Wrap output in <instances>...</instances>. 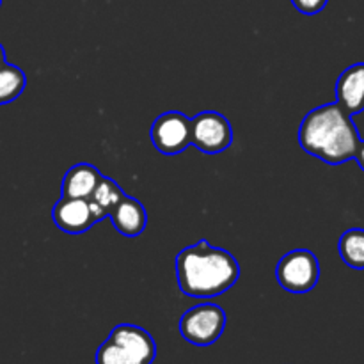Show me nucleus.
<instances>
[{
	"label": "nucleus",
	"mask_w": 364,
	"mask_h": 364,
	"mask_svg": "<svg viewBox=\"0 0 364 364\" xmlns=\"http://www.w3.org/2000/svg\"><path fill=\"white\" fill-rule=\"evenodd\" d=\"M361 141L352 116L336 102L309 110L299 128L301 148L331 166L354 160Z\"/></svg>",
	"instance_id": "1"
},
{
	"label": "nucleus",
	"mask_w": 364,
	"mask_h": 364,
	"mask_svg": "<svg viewBox=\"0 0 364 364\" xmlns=\"http://www.w3.org/2000/svg\"><path fill=\"white\" fill-rule=\"evenodd\" d=\"M176 277L178 287L187 297L213 299L237 283L240 267L226 249L199 240L176 256Z\"/></svg>",
	"instance_id": "2"
},
{
	"label": "nucleus",
	"mask_w": 364,
	"mask_h": 364,
	"mask_svg": "<svg viewBox=\"0 0 364 364\" xmlns=\"http://www.w3.org/2000/svg\"><path fill=\"white\" fill-rule=\"evenodd\" d=\"M156 358V343L151 334L139 326L121 323L114 327L96 350V364H151Z\"/></svg>",
	"instance_id": "3"
},
{
	"label": "nucleus",
	"mask_w": 364,
	"mask_h": 364,
	"mask_svg": "<svg viewBox=\"0 0 364 364\" xmlns=\"http://www.w3.org/2000/svg\"><path fill=\"white\" fill-rule=\"evenodd\" d=\"M276 277L279 287L290 294H308L320 279L318 258L308 249L287 252L277 263Z\"/></svg>",
	"instance_id": "4"
},
{
	"label": "nucleus",
	"mask_w": 364,
	"mask_h": 364,
	"mask_svg": "<svg viewBox=\"0 0 364 364\" xmlns=\"http://www.w3.org/2000/svg\"><path fill=\"white\" fill-rule=\"evenodd\" d=\"M226 329V313L217 304H199L185 311L180 320V334L196 347H210Z\"/></svg>",
	"instance_id": "5"
},
{
	"label": "nucleus",
	"mask_w": 364,
	"mask_h": 364,
	"mask_svg": "<svg viewBox=\"0 0 364 364\" xmlns=\"http://www.w3.org/2000/svg\"><path fill=\"white\" fill-rule=\"evenodd\" d=\"M233 142V128L223 114L206 110L191 119V144L205 155H219Z\"/></svg>",
	"instance_id": "6"
},
{
	"label": "nucleus",
	"mask_w": 364,
	"mask_h": 364,
	"mask_svg": "<svg viewBox=\"0 0 364 364\" xmlns=\"http://www.w3.org/2000/svg\"><path fill=\"white\" fill-rule=\"evenodd\" d=\"M149 137L162 155H180L191 146V117L176 110L162 114L151 124Z\"/></svg>",
	"instance_id": "7"
},
{
	"label": "nucleus",
	"mask_w": 364,
	"mask_h": 364,
	"mask_svg": "<svg viewBox=\"0 0 364 364\" xmlns=\"http://www.w3.org/2000/svg\"><path fill=\"white\" fill-rule=\"evenodd\" d=\"M52 219L60 231L70 235L85 233L96 224L87 199L60 198L53 206Z\"/></svg>",
	"instance_id": "8"
},
{
	"label": "nucleus",
	"mask_w": 364,
	"mask_h": 364,
	"mask_svg": "<svg viewBox=\"0 0 364 364\" xmlns=\"http://www.w3.org/2000/svg\"><path fill=\"white\" fill-rule=\"evenodd\" d=\"M336 103L350 116L364 112V63L352 64L338 77Z\"/></svg>",
	"instance_id": "9"
},
{
	"label": "nucleus",
	"mask_w": 364,
	"mask_h": 364,
	"mask_svg": "<svg viewBox=\"0 0 364 364\" xmlns=\"http://www.w3.org/2000/svg\"><path fill=\"white\" fill-rule=\"evenodd\" d=\"M109 217L112 220L114 228L121 235L130 238L139 237L146 230V224H148V213H146L144 205L127 194L114 206Z\"/></svg>",
	"instance_id": "10"
},
{
	"label": "nucleus",
	"mask_w": 364,
	"mask_h": 364,
	"mask_svg": "<svg viewBox=\"0 0 364 364\" xmlns=\"http://www.w3.org/2000/svg\"><path fill=\"white\" fill-rule=\"evenodd\" d=\"M103 174L91 164H77L63 178V198L89 199Z\"/></svg>",
	"instance_id": "11"
},
{
	"label": "nucleus",
	"mask_w": 364,
	"mask_h": 364,
	"mask_svg": "<svg viewBox=\"0 0 364 364\" xmlns=\"http://www.w3.org/2000/svg\"><path fill=\"white\" fill-rule=\"evenodd\" d=\"M123 198L124 192L121 191L119 185L114 180H110V178L102 176V180L98 181L91 198L87 199L89 205H91L92 213H95L96 223H100V220H103L105 217H109L110 212L114 210V206H116Z\"/></svg>",
	"instance_id": "12"
},
{
	"label": "nucleus",
	"mask_w": 364,
	"mask_h": 364,
	"mask_svg": "<svg viewBox=\"0 0 364 364\" xmlns=\"http://www.w3.org/2000/svg\"><path fill=\"white\" fill-rule=\"evenodd\" d=\"M340 256L345 265L354 270H364V230L352 228L340 238Z\"/></svg>",
	"instance_id": "13"
},
{
	"label": "nucleus",
	"mask_w": 364,
	"mask_h": 364,
	"mask_svg": "<svg viewBox=\"0 0 364 364\" xmlns=\"http://www.w3.org/2000/svg\"><path fill=\"white\" fill-rule=\"evenodd\" d=\"M27 77L18 66L4 63L0 66V105L14 102L23 92Z\"/></svg>",
	"instance_id": "14"
},
{
	"label": "nucleus",
	"mask_w": 364,
	"mask_h": 364,
	"mask_svg": "<svg viewBox=\"0 0 364 364\" xmlns=\"http://www.w3.org/2000/svg\"><path fill=\"white\" fill-rule=\"evenodd\" d=\"M327 2H329V0H291L295 9L302 14H308V16L318 14L320 11L326 9Z\"/></svg>",
	"instance_id": "15"
},
{
	"label": "nucleus",
	"mask_w": 364,
	"mask_h": 364,
	"mask_svg": "<svg viewBox=\"0 0 364 364\" xmlns=\"http://www.w3.org/2000/svg\"><path fill=\"white\" fill-rule=\"evenodd\" d=\"M354 160H358L359 167L364 171V141H361V144H359V149H358V153H355Z\"/></svg>",
	"instance_id": "16"
},
{
	"label": "nucleus",
	"mask_w": 364,
	"mask_h": 364,
	"mask_svg": "<svg viewBox=\"0 0 364 364\" xmlns=\"http://www.w3.org/2000/svg\"><path fill=\"white\" fill-rule=\"evenodd\" d=\"M0 63H6V52H4L2 45H0Z\"/></svg>",
	"instance_id": "17"
},
{
	"label": "nucleus",
	"mask_w": 364,
	"mask_h": 364,
	"mask_svg": "<svg viewBox=\"0 0 364 364\" xmlns=\"http://www.w3.org/2000/svg\"><path fill=\"white\" fill-rule=\"evenodd\" d=\"M0 6H2V0H0Z\"/></svg>",
	"instance_id": "18"
},
{
	"label": "nucleus",
	"mask_w": 364,
	"mask_h": 364,
	"mask_svg": "<svg viewBox=\"0 0 364 364\" xmlns=\"http://www.w3.org/2000/svg\"><path fill=\"white\" fill-rule=\"evenodd\" d=\"M2 64H4V63H0V66H2Z\"/></svg>",
	"instance_id": "19"
}]
</instances>
